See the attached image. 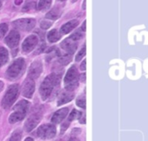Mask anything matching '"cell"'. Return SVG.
<instances>
[{
	"mask_svg": "<svg viewBox=\"0 0 148 141\" xmlns=\"http://www.w3.org/2000/svg\"><path fill=\"white\" fill-rule=\"evenodd\" d=\"M35 81L32 79H27L23 86V95L28 99H30L35 92Z\"/></svg>",
	"mask_w": 148,
	"mask_h": 141,
	"instance_id": "11",
	"label": "cell"
},
{
	"mask_svg": "<svg viewBox=\"0 0 148 141\" xmlns=\"http://www.w3.org/2000/svg\"><path fill=\"white\" fill-rule=\"evenodd\" d=\"M60 1H64V0H60Z\"/></svg>",
	"mask_w": 148,
	"mask_h": 141,
	"instance_id": "39",
	"label": "cell"
},
{
	"mask_svg": "<svg viewBox=\"0 0 148 141\" xmlns=\"http://www.w3.org/2000/svg\"><path fill=\"white\" fill-rule=\"evenodd\" d=\"M85 4H86V0H84V3H83V4H82V9H84V10H85V8H86Z\"/></svg>",
	"mask_w": 148,
	"mask_h": 141,
	"instance_id": "37",
	"label": "cell"
},
{
	"mask_svg": "<svg viewBox=\"0 0 148 141\" xmlns=\"http://www.w3.org/2000/svg\"><path fill=\"white\" fill-rule=\"evenodd\" d=\"M68 114H69V109L67 107L62 108L54 114V115L52 116L51 121L54 124H58L65 119V117L68 115Z\"/></svg>",
	"mask_w": 148,
	"mask_h": 141,
	"instance_id": "14",
	"label": "cell"
},
{
	"mask_svg": "<svg viewBox=\"0 0 148 141\" xmlns=\"http://www.w3.org/2000/svg\"><path fill=\"white\" fill-rule=\"evenodd\" d=\"M42 71V62L40 61H35L34 62L31 63L29 68V78L32 79V80H36L37 79L41 73Z\"/></svg>",
	"mask_w": 148,
	"mask_h": 141,
	"instance_id": "9",
	"label": "cell"
},
{
	"mask_svg": "<svg viewBox=\"0 0 148 141\" xmlns=\"http://www.w3.org/2000/svg\"><path fill=\"white\" fill-rule=\"evenodd\" d=\"M74 98V94L71 91H68V92H64L61 94V96L58 99L57 101V105L58 106H62L63 104H66L69 101H71Z\"/></svg>",
	"mask_w": 148,
	"mask_h": 141,
	"instance_id": "16",
	"label": "cell"
},
{
	"mask_svg": "<svg viewBox=\"0 0 148 141\" xmlns=\"http://www.w3.org/2000/svg\"><path fill=\"white\" fill-rule=\"evenodd\" d=\"M20 3H22V0H16V4H20Z\"/></svg>",
	"mask_w": 148,
	"mask_h": 141,
	"instance_id": "35",
	"label": "cell"
},
{
	"mask_svg": "<svg viewBox=\"0 0 148 141\" xmlns=\"http://www.w3.org/2000/svg\"><path fill=\"white\" fill-rule=\"evenodd\" d=\"M60 84V76L56 74H51L47 76L40 86L39 92L42 99L46 101L53 93L56 88H58Z\"/></svg>",
	"mask_w": 148,
	"mask_h": 141,
	"instance_id": "1",
	"label": "cell"
},
{
	"mask_svg": "<svg viewBox=\"0 0 148 141\" xmlns=\"http://www.w3.org/2000/svg\"><path fill=\"white\" fill-rule=\"evenodd\" d=\"M82 31H85L86 30V21H84V23H83V24L82 26Z\"/></svg>",
	"mask_w": 148,
	"mask_h": 141,
	"instance_id": "32",
	"label": "cell"
},
{
	"mask_svg": "<svg viewBox=\"0 0 148 141\" xmlns=\"http://www.w3.org/2000/svg\"><path fill=\"white\" fill-rule=\"evenodd\" d=\"M82 36V34L80 31H76L75 33H74L73 35H71L70 38H71L72 40H74V41H77V40L81 39Z\"/></svg>",
	"mask_w": 148,
	"mask_h": 141,
	"instance_id": "27",
	"label": "cell"
},
{
	"mask_svg": "<svg viewBox=\"0 0 148 141\" xmlns=\"http://www.w3.org/2000/svg\"><path fill=\"white\" fill-rule=\"evenodd\" d=\"M21 138H22V132L20 130H16L12 133V135L10 139V141H20Z\"/></svg>",
	"mask_w": 148,
	"mask_h": 141,
	"instance_id": "22",
	"label": "cell"
},
{
	"mask_svg": "<svg viewBox=\"0 0 148 141\" xmlns=\"http://www.w3.org/2000/svg\"><path fill=\"white\" fill-rule=\"evenodd\" d=\"M25 62L23 58H18L15 60L12 64L9 67L6 72V76L9 80L14 81L18 79L24 72Z\"/></svg>",
	"mask_w": 148,
	"mask_h": 141,
	"instance_id": "3",
	"label": "cell"
},
{
	"mask_svg": "<svg viewBox=\"0 0 148 141\" xmlns=\"http://www.w3.org/2000/svg\"><path fill=\"white\" fill-rule=\"evenodd\" d=\"M37 136L42 139H52L56 134V128L53 125H42L37 129Z\"/></svg>",
	"mask_w": 148,
	"mask_h": 141,
	"instance_id": "7",
	"label": "cell"
},
{
	"mask_svg": "<svg viewBox=\"0 0 148 141\" xmlns=\"http://www.w3.org/2000/svg\"><path fill=\"white\" fill-rule=\"evenodd\" d=\"M19 94V87L17 84L11 85L7 89L3 100H2V107L4 109H9L12 107L16 100L17 99Z\"/></svg>",
	"mask_w": 148,
	"mask_h": 141,
	"instance_id": "4",
	"label": "cell"
},
{
	"mask_svg": "<svg viewBox=\"0 0 148 141\" xmlns=\"http://www.w3.org/2000/svg\"><path fill=\"white\" fill-rule=\"evenodd\" d=\"M47 37H48L49 42H57L61 38V35H60V33L58 32L57 29H52V30H50L49 32Z\"/></svg>",
	"mask_w": 148,
	"mask_h": 141,
	"instance_id": "19",
	"label": "cell"
},
{
	"mask_svg": "<svg viewBox=\"0 0 148 141\" xmlns=\"http://www.w3.org/2000/svg\"><path fill=\"white\" fill-rule=\"evenodd\" d=\"M9 60V55L6 49L3 47H0V67L5 65Z\"/></svg>",
	"mask_w": 148,
	"mask_h": 141,
	"instance_id": "17",
	"label": "cell"
},
{
	"mask_svg": "<svg viewBox=\"0 0 148 141\" xmlns=\"http://www.w3.org/2000/svg\"><path fill=\"white\" fill-rule=\"evenodd\" d=\"M64 85L65 88L68 91H73L78 85V73L75 67H71L64 78Z\"/></svg>",
	"mask_w": 148,
	"mask_h": 141,
	"instance_id": "5",
	"label": "cell"
},
{
	"mask_svg": "<svg viewBox=\"0 0 148 141\" xmlns=\"http://www.w3.org/2000/svg\"><path fill=\"white\" fill-rule=\"evenodd\" d=\"M85 77H86V74L84 73V74H82V75H80V80L82 81H85Z\"/></svg>",
	"mask_w": 148,
	"mask_h": 141,
	"instance_id": "31",
	"label": "cell"
},
{
	"mask_svg": "<svg viewBox=\"0 0 148 141\" xmlns=\"http://www.w3.org/2000/svg\"><path fill=\"white\" fill-rule=\"evenodd\" d=\"M76 105L78 107L85 109V107H86V100H85V98L84 97L83 98H78L76 100Z\"/></svg>",
	"mask_w": 148,
	"mask_h": 141,
	"instance_id": "25",
	"label": "cell"
},
{
	"mask_svg": "<svg viewBox=\"0 0 148 141\" xmlns=\"http://www.w3.org/2000/svg\"><path fill=\"white\" fill-rule=\"evenodd\" d=\"M3 88V82L0 81V92L2 91V89Z\"/></svg>",
	"mask_w": 148,
	"mask_h": 141,
	"instance_id": "33",
	"label": "cell"
},
{
	"mask_svg": "<svg viewBox=\"0 0 148 141\" xmlns=\"http://www.w3.org/2000/svg\"><path fill=\"white\" fill-rule=\"evenodd\" d=\"M82 114L81 113V112H78L77 110H75V109H74L71 113H70V114H69V121L70 122V121H72V120H76V119H81V117H82Z\"/></svg>",
	"mask_w": 148,
	"mask_h": 141,
	"instance_id": "21",
	"label": "cell"
},
{
	"mask_svg": "<svg viewBox=\"0 0 148 141\" xmlns=\"http://www.w3.org/2000/svg\"><path fill=\"white\" fill-rule=\"evenodd\" d=\"M85 55H86V46L84 45L83 48H82V49L80 50V52L77 54V55H76V57H75V61H76V62L81 61V60L85 56Z\"/></svg>",
	"mask_w": 148,
	"mask_h": 141,
	"instance_id": "23",
	"label": "cell"
},
{
	"mask_svg": "<svg viewBox=\"0 0 148 141\" xmlns=\"http://www.w3.org/2000/svg\"><path fill=\"white\" fill-rule=\"evenodd\" d=\"M61 10L58 8V7H56V8H53L50 11H49L46 15V17L47 18H49V19H52V20H56L57 18L60 17L61 16Z\"/></svg>",
	"mask_w": 148,
	"mask_h": 141,
	"instance_id": "18",
	"label": "cell"
},
{
	"mask_svg": "<svg viewBox=\"0 0 148 141\" xmlns=\"http://www.w3.org/2000/svg\"><path fill=\"white\" fill-rule=\"evenodd\" d=\"M78 25V21L77 20H71L68 23H66L65 24H63L61 28V34L62 35H66L68 33H69L71 30H73L76 26Z\"/></svg>",
	"mask_w": 148,
	"mask_h": 141,
	"instance_id": "15",
	"label": "cell"
},
{
	"mask_svg": "<svg viewBox=\"0 0 148 141\" xmlns=\"http://www.w3.org/2000/svg\"><path fill=\"white\" fill-rule=\"evenodd\" d=\"M1 6H2V3H1V1H0V8H1Z\"/></svg>",
	"mask_w": 148,
	"mask_h": 141,
	"instance_id": "38",
	"label": "cell"
},
{
	"mask_svg": "<svg viewBox=\"0 0 148 141\" xmlns=\"http://www.w3.org/2000/svg\"><path fill=\"white\" fill-rule=\"evenodd\" d=\"M69 121L68 120V122H66V123H64L62 126V128H61V132L62 133H63L67 128H68V127H69Z\"/></svg>",
	"mask_w": 148,
	"mask_h": 141,
	"instance_id": "29",
	"label": "cell"
},
{
	"mask_svg": "<svg viewBox=\"0 0 148 141\" xmlns=\"http://www.w3.org/2000/svg\"><path fill=\"white\" fill-rule=\"evenodd\" d=\"M29 105H30L29 102L25 100L19 101L14 107V112L9 117V122L10 124H15L17 123L18 121L23 120L29 111Z\"/></svg>",
	"mask_w": 148,
	"mask_h": 141,
	"instance_id": "2",
	"label": "cell"
},
{
	"mask_svg": "<svg viewBox=\"0 0 148 141\" xmlns=\"http://www.w3.org/2000/svg\"><path fill=\"white\" fill-rule=\"evenodd\" d=\"M37 43H38L37 36L35 35H31L28 36L27 38H25V40L23 41V45H22L23 50L26 53H29L34 49V48L37 45Z\"/></svg>",
	"mask_w": 148,
	"mask_h": 141,
	"instance_id": "10",
	"label": "cell"
},
{
	"mask_svg": "<svg viewBox=\"0 0 148 141\" xmlns=\"http://www.w3.org/2000/svg\"><path fill=\"white\" fill-rule=\"evenodd\" d=\"M52 0H40L38 3V10H46L51 5Z\"/></svg>",
	"mask_w": 148,
	"mask_h": 141,
	"instance_id": "20",
	"label": "cell"
},
{
	"mask_svg": "<svg viewBox=\"0 0 148 141\" xmlns=\"http://www.w3.org/2000/svg\"><path fill=\"white\" fill-rule=\"evenodd\" d=\"M20 40V35L16 30H11L5 38V43L11 49L16 48Z\"/></svg>",
	"mask_w": 148,
	"mask_h": 141,
	"instance_id": "12",
	"label": "cell"
},
{
	"mask_svg": "<svg viewBox=\"0 0 148 141\" xmlns=\"http://www.w3.org/2000/svg\"><path fill=\"white\" fill-rule=\"evenodd\" d=\"M13 25L21 30L29 31L36 26V20L33 18H22L14 21Z\"/></svg>",
	"mask_w": 148,
	"mask_h": 141,
	"instance_id": "8",
	"label": "cell"
},
{
	"mask_svg": "<svg viewBox=\"0 0 148 141\" xmlns=\"http://www.w3.org/2000/svg\"><path fill=\"white\" fill-rule=\"evenodd\" d=\"M24 141H34V140H33V139H31V138H27V139H25V140Z\"/></svg>",
	"mask_w": 148,
	"mask_h": 141,
	"instance_id": "36",
	"label": "cell"
},
{
	"mask_svg": "<svg viewBox=\"0 0 148 141\" xmlns=\"http://www.w3.org/2000/svg\"><path fill=\"white\" fill-rule=\"evenodd\" d=\"M7 30H8V25L6 23L0 24V39L3 38L5 36Z\"/></svg>",
	"mask_w": 148,
	"mask_h": 141,
	"instance_id": "24",
	"label": "cell"
},
{
	"mask_svg": "<svg viewBox=\"0 0 148 141\" xmlns=\"http://www.w3.org/2000/svg\"><path fill=\"white\" fill-rule=\"evenodd\" d=\"M61 47L69 54V55H72L75 53V51L77 49V44L74 42V40H72L70 37L68 38V39H65L62 44H61Z\"/></svg>",
	"mask_w": 148,
	"mask_h": 141,
	"instance_id": "13",
	"label": "cell"
},
{
	"mask_svg": "<svg viewBox=\"0 0 148 141\" xmlns=\"http://www.w3.org/2000/svg\"><path fill=\"white\" fill-rule=\"evenodd\" d=\"M40 25H41V28H42V29H49V28L52 25V23L48 22V21H42Z\"/></svg>",
	"mask_w": 148,
	"mask_h": 141,
	"instance_id": "28",
	"label": "cell"
},
{
	"mask_svg": "<svg viewBox=\"0 0 148 141\" xmlns=\"http://www.w3.org/2000/svg\"><path fill=\"white\" fill-rule=\"evenodd\" d=\"M68 141H79V140L77 138H71L70 140H69Z\"/></svg>",
	"mask_w": 148,
	"mask_h": 141,
	"instance_id": "34",
	"label": "cell"
},
{
	"mask_svg": "<svg viewBox=\"0 0 148 141\" xmlns=\"http://www.w3.org/2000/svg\"><path fill=\"white\" fill-rule=\"evenodd\" d=\"M42 117V112L41 108L36 109L29 115V117L28 118V120H26V122L24 124V128H25L26 132L32 131L39 124Z\"/></svg>",
	"mask_w": 148,
	"mask_h": 141,
	"instance_id": "6",
	"label": "cell"
},
{
	"mask_svg": "<svg viewBox=\"0 0 148 141\" xmlns=\"http://www.w3.org/2000/svg\"><path fill=\"white\" fill-rule=\"evenodd\" d=\"M81 69L82 70H86V60H84L83 62H82V65H81Z\"/></svg>",
	"mask_w": 148,
	"mask_h": 141,
	"instance_id": "30",
	"label": "cell"
},
{
	"mask_svg": "<svg viewBox=\"0 0 148 141\" xmlns=\"http://www.w3.org/2000/svg\"><path fill=\"white\" fill-rule=\"evenodd\" d=\"M71 61V57L70 55H66V56H63V57H61L60 58V62L63 65H67L68 63H69Z\"/></svg>",
	"mask_w": 148,
	"mask_h": 141,
	"instance_id": "26",
	"label": "cell"
}]
</instances>
